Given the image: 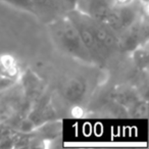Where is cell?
<instances>
[{
    "label": "cell",
    "instance_id": "30bf717a",
    "mask_svg": "<svg viewBox=\"0 0 149 149\" xmlns=\"http://www.w3.org/2000/svg\"><path fill=\"white\" fill-rule=\"evenodd\" d=\"M15 83V79L10 77H7L4 74H0V92H2L4 89L8 88Z\"/></svg>",
    "mask_w": 149,
    "mask_h": 149
},
{
    "label": "cell",
    "instance_id": "3957f363",
    "mask_svg": "<svg viewBox=\"0 0 149 149\" xmlns=\"http://www.w3.org/2000/svg\"><path fill=\"white\" fill-rule=\"evenodd\" d=\"M148 13H145L128 30L118 36L120 51L132 52L139 46L148 43Z\"/></svg>",
    "mask_w": 149,
    "mask_h": 149
},
{
    "label": "cell",
    "instance_id": "8992f818",
    "mask_svg": "<svg viewBox=\"0 0 149 149\" xmlns=\"http://www.w3.org/2000/svg\"><path fill=\"white\" fill-rule=\"evenodd\" d=\"M63 93L65 98L70 101H79L83 94L85 93V85L80 80H72L65 86Z\"/></svg>",
    "mask_w": 149,
    "mask_h": 149
},
{
    "label": "cell",
    "instance_id": "52a82bcc",
    "mask_svg": "<svg viewBox=\"0 0 149 149\" xmlns=\"http://www.w3.org/2000/svg\"><path fill=\"white\" fill-rule=\"evenodd\" d=\"M148 43L137 47L132 51L134 63L140 70H146L148 68Z\"/></svg>",
    "mask_w": 149,
    "mask_h": 149
},
{
    "label": "cell",
    "instance_id": "9c48e42d",
    "mask_svg": "<svg viewBox=\"0 0 149 149\" xmlns=\"http://www.w3.org/2000/svg\"><path fill=\"white\" fill-rule=\"evenodd\" d=\"M1 1L10 3L19 8L25 9V10L31 11V0H1Z\"/></svg>",
    "mask_w": 149,
    "mask_h": 149
},
{
    "label": "cell",
    "instance_id": "ba28073f",
    "mask_svg": "<svg viewBox=\"0 0 149 149\" xmlns=\"http://www.w3.org/2000/svg\"><path fill=\"white\" fill-rule=\"evenodd\" d=\"M13 72H15V68L13 64L7 63L5 59L0 57V74H4L7 77L13 78Z\"/></svg>",
    "mask_w": 149,
    "mask_h": 149
},
{
    "label": "cell",
    "instance_id": "8fae6325",
    "mask_svg": "<svg viewBox=\"0 0 149 149\" xmlns=\"http://www.w3.org/2000/svg\"><path fill=\"white\" fill-rule=\"evenodd\" d=\"M78 0H59L60 4H61L63 10L68 11L70 9H74L76 7V3H77Z\"/></svg>",
    "mask_w": 149,
    "mask_h": 149
},
{
    "label": "cell",
    "instance_id": "6da1fadb",
    "mask_svg": "<svg viewBox=\"0 0 149 149\" xmlns=\"http://www.w3.org/2000/svg\"><path fill=\"white\" fill-rule=\"evenodd\" d=\"M47 24L51 39L59 50L84 63L93 64L91 55L84 45L77 28L65 13Z\"/></svg>",
    "mask_w": 149,
    "mask_h": 149
},
{
    "label": "cell",
    "instance_id": "277c9868",
    "mask_svg": "<svg viewBox=\"0 0 149 149\" xmlns=\"http://www.w3.org/2000/svg\"><path fill=\"white\" fill-rule=\"evenodd\" d=\"M113 6V0H78L74 9L105 23Z\"/></svg>",
    "mask_w": 149,
    "mask_h": 149
},
{
    "label": "cell",
    "instance_id": "7c38bea8",
    "mask_svg": "<svg viewBox=\"0 0 149 149\" xmlns=\"http://www.w3.org/2000/svg\"><path fill=\"white\" fill-rule=\"evenodd\" d=\"M136 0H113V3L114 5H118V6H125V5L132 4Z\"/></svg>",
    "mask_w": 149,
    "mask_h": 149
},
{
    "label": "cell",
    "instance_id": "7a4b0ae2",
    "mask_svg": "<svg viewBox=\"0 0 149 149\" xmlns=\"http://www.w3.org/2000/svg\"><path fill=\"white\" fill-rule=\"evenodd\" d=\"M145 13H147V6L139 0L125 6L114 5L105 23L120 36Z\"/></svg>",
    "mask_w": 149,
    "mask_h": 149
},
{
    "label": "cell",
    "instance_id": "5b68a950",
    "mask_svg": "<svg viewBox=\"0 0 149 149\" xmlns=\"http://www.w3.org/2000/svg\"><path fill=\"white\" fill-rule=\"evenodd\" d=\"M31 13L46 23L64 15L59 0H31Z\"/></svg>",
    "mask_w": 149,
    "mask_h": 149
}]
</instances>
